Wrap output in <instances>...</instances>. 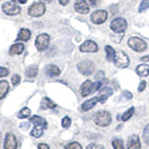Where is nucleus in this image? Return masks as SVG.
I'll return each mask as SVG.
<instances>
[{"instance_id": "3", "label": "nucleus", "mask_w": 149, "mask_h": 149, "mask_svg": "<svg viewBox=\"0 0 149 149\" xmlns=\"http://www.w3.org/2000/svg\"><path fill=\"white\" fill-rule=\"evenodd\" d=\"M95 65L93 62L90 60L82 61L77 64V70L84 76H90L93 72H94Z\"/></svg>"}, {"instance_id": "5", "label": "nucleus", "mask_w": 149, "mask_h": 149, "mask_svg": "<svg viewBox=\"0 0 149 149\" xmlns=\"http://www.w3.org/2000/svg\"><path fill=\"white\" fill-rule=\"evenodd\" d=\"M114 63L116 66L118 68H125V67L129 66L130 59L128 57V55L125 52H123V51H118L115 56Z\"/></svg>"}, {"instance_id": "22", "label": "nucleus", "mask_w": 149, "mask_h": 149, "mask_svg": "<svg viewBox=\"0 0 149 149\" xmlns=\"http://www.w3.org/2000/svg\"><path fill=\"white\" fill-rule=\"evenodd\" d=\"M30 37H31V32H30V30H28V29H25V28H23V29H21L20 32H19L18 37H17V40L28 41V40L30 39Z\"/></svg>"}, {"instance_id": "24", "label": "nucleus", "mask_w": 149, "mask_h": 149, "mask_svg": "<svg viewBox=\"0 0 149 149\" xmlns=\"http://www.w3.org/2000/svg\"><path fill=\"white\" fill-rule=\"evenodd\" d=\"M37 73H38V68L35 64L28 66L25 70V74L28 77H36L37 76Z\"/></svg>"}, {"instance_id": "12", "label": "nucleus", "mask_w": 149, "mask_h": 149, "mask_svg": "<svg viewBox=\"0 0 149 149\" xmlns=\"http://www.w3.org/2000/svg\"><path fill=\"white\" fill-rule=\"evenodd\" d=\"M74 9L77 12L81 14H87L88 12H90V8L85 0H77L74 3Z\"/></svg>"}, {"instance_id": "45", "label": "nucleus", "mask_w": 149, "mask_h": 149, "mask_svg": "<svg viewBox=\"0 0 149 149\" xmlns=\"http://www.w3.org/2000/svg\"><path fill=\"white\" fill-rule=\"evenodd\" d=\"M141 61H142V62H148V61H149V55H146V56H144V57L141 58Z\"/></svg>"}, {"instance_id": "42", "label": "nucleus", "mask_w": 149, "mask_h": 149, "mask_svg": "<svg viewBox=\"0 0 149 149\" xmlns=\"http://www.w3.org/2000/svg\"><path fill=\"white\" fill-rule=\"evenodd\" d=\"M99 1H100V0H88V2H90V4L91 5L92 7H96Z\"/></svg>"}, {"instance_id": "47", "label": "nucleus", "mask_w": 149, "mask_h": 149, "mask_svg": "<svg viewBox=\"0 0 149 149\" xmlns=\"http://www.w3.org/2000/svg\"><path fill=\"white\" fill-rule=\"evenodd\" d=\"M41 2H45V3H49L51 2V0H40Z\"/></svg>"}, {"instance_id": "1", "label": "nucleus", "mask_w": 149, "mask_h": 149, "mask_svg": "<svg viewBox=\"0 0 149 149\" xmlns=\"http://www.w3.org/2000/svg\"><path fill=\"white\" fill-rule=\"evenodd\" d=\"M93 120L96 125L100 126V127H107L111 124L112 116L109 112L107 111H99L93 116Z\"/></svg>"}, {"instance_id": "23", "label": "nucleus", "mask_w": 149, "mask_h": 149, "mask_svg": "<svg viewBox=\"0 0 149 149\" xmlns=\"http://www.w3.org/2000/svg\"><path fill=\"white\" fill-rule=\"evenodd\" d=\"M136 73L140 77H147L149 74V65L140 64L136 68Z\"/></svg>"}, {"instance_id": "19", "label": "nucleus", "mask_w": 149, "mask_h": 149, "mask_svg": "<svg viewBox=\"0 0 149 149\" xmlns=\"http://www.w3.org/2000/svg\"><path fill=\"white\" fill-rule=\"evenodd\" d=\"M54 107H56V104L49 99V98L45 97L41 100V102H40L41 109H52Z\"/></svg>"}, {"instance_id": "15", "label": "nucleus", "mask_w": 149, "mask_h": 149, "mask_svg": "<svg viewBox=\"0 0 149 149\" xmlns=\"http://www.w3.org/2000/svg\"><path fill=\"white\" fill-rule=\"evenodd\" d=\"M98 102H100L99 97H93V98H91V99L84 102L81 105V110L84 112H87L88 110H91V108H93V107L95 106V104Z\"/></svg>"}, {"instance_id": "28", "label": "nucleus", "mask_w": 149, "mask_h": 149, "mask_svg": "<svg viewBox=\"0 0 149 149\" xmlns=\"http://www.w3.org/2000/svg\"><path fill=\"white\" fill-rule=\"evenodd\" d=\"M133 112H134V107L132 106V107H130V109H128L127 111H126L122 116H121V120H122V121H127V120H129L132 116Z\"/></svg>"}, {"instance_id": "10", "label": "nucleus", "mask_w": 149, "mask_h": 149, "mask_svg": "<svg viewBox=\"0 0 149 149\" xmlns=\"http://www.w3.org/2000/svg\"><path fill=\"white\" fill-rule=\"evenodd\" d=\"M17 139L15 135L8 132L5 136V142H4V149H16L17 148Z\"/></svg>"}, {"instance_id": "25", "label": "nucleus", "mask_w": 149, "mask_h": 149, "mask_svg": "<svg viewBox=\"0 0 149 149\" xmlns=\"http://www.w3.org/2000/svg\"><path fill=\"white\" fill-rule=\"evenodd\" d=\"M29 121L31 123L34 124L35 126L42 125V126H46V127H47V121L43 118L39 116H33L32 118H30Z\"/></svg>"}, {"instance_id": "37", "label": "nucleus", "mask_w": 149, "mask_h": 149, "mask_svg": "<svg viewBox=\"0 0 149 149\" xmlns=\"http://www.w3.org/2000/svg\"><path fill=\"white\" fill-rule=\"evenodd\" d=\"M9 74V71L5 67H0V77H5Z\"/></svg>"}, {"instance_id": "32", "label": "nucleus", "mask_w": 149, "mask_h": 149, "mask_svg": "<svg viewBox=\"0 0 149 149\" xmlns=\"http://www.w3.org/2000/svg\"><path fill=\"white\" fill-rule=\"evenodd\" d=\"M149 8V0H143L139 7V12H143Z\"/></svg>"}, {"instance_id": "14", "label": "nucleus", "mask_w": 149, "mask_h": 149, "mask_svg": "<svg viewBox=\"0 0 149 149\" xmlns=\"http://www.w3.org/2000/svg\"><path fill=\"white\" fill-rule=\"evenodd\" d=\"M113 94V90H112L111 88L109 87H104L102 88V90L99 91V100H100V102L102 104H104L106 102V100L108 99V97L111 96Z\"/></svg>"}, {"instance_id": "44", "label": "nucleus", "mask_w": 149, "mask_h": 149, "mask_svg": "<svg viewBox=\"0 0 149 149\" xmlns=\"http://www.w3.org/2000/svg\"><path fill=\"white\" fill-rule=\"evenodd\" d=\"M21 129H23V130H28V128H29V124L28 123H22L20 125Z\"/></svg>"}, {"instance_id": "39", "label": "nucleus", "mask_w": 149, "mask_h": 149, "mask_svg": "<svg viewBox=\"0 0 149 149\" xmlns=\"http://www.w3.org/2000/svg\"><path fill=\"white\" fill-rule=\"evenodd\" d=\"M95 79H97V80L101 81V79H104V71H99L97 73V74L95 76Z\"/></svg>"}, {"instance_id": "33", "label": "nucleus", "mask_w": 149, "mask_h": 149, "mask_svg": "<svg viewBox=\"0 0 149 149\" xmlns=\"http://www.w3.org/2000/svg\"><path fill=\"white\" fill-rule=\"evenodd\" d=\"M102 81H96L94 83H92V85H91V93H94L98 90H100V88L102 87Z\"/></svg>"}, {"instance_id": "27", "label": "nucleus", "mask_w": 149, "mask_h": 149, "mask_svg": "<svg viewBox=\"0 0 149 149\" xmlns=\"http://www.w3.org/2000/svg\"><path fill=\"white\" fill-rule=\"evenodd\" d=\"M31 115V110L28 108V107H24L22 108L18 114V118H29Z\"/></svg>"}, {"instance_id": "41", "label": "nucleus", "mask_w": 149, "mask_h": 149, "mask_svg": "<svg viewBox=\"0 0 149 149\" xmlns=\"http://www.w3.org/2000/svg\"><path fill=\"white\" fill-rule=\"evenodd\" d=\"M38 149H49V146L46 143H39Z\"/></svg>"}, {"instance_id": "13", "label": "nucleus", "mask_w": 149, "mask_h": 149, "mask_svg": "<svg viewBox=\"0 0 149 149\" xmlns=\"http://www.w3.org/2000/svg\"><path fill=\"white\" fill-rule=\"evenodd\" d=\"M127 146H128V149H141L140 139L136 134H132L129 137Z\"/></svg>"}, {"instance_id": "46", "label": "nucleus", "mask_w": 149, "mask_h": 149, "mask_svg": "<svg viewBox=\"0 0 149 149\" xmlns=\"http://www.w3.org/2000/svg\"><path fill=\"white\" fill-rule=\"evenodd\" d=\"M59 2L63 5V6H65V5H67V3L69 2V0H59Z\"/></svg>"}, {"instance_id": "6", "label": "nucleus", "mask_w": 149, "mask_h": 149, "mask_svg": "<svg viewBox=\"0 0 149 149\" xmlns=\"http://www.w3.org/2000/svg\"><path fill=\"white\" fill-rule=\"evenodd\" d=\"M45 11H46V7L44 3L42 2L34 3L28 8V14L31 17H40L45 13Z\"/></svg>"}, {"instance_id": "16", "label": "nucleus", "mask_w": 149, "mask_h": 149, "mask_svg": "<svg viewBox=\"0 0 149 149\" xmlns=\"http://www.w3.org/2000/svg\"><path fill=\"white\" fill-rule=\"evenodd\" d=\"M45 73L49 77H58L61 74V70L54 64H49L45 68Z\"/></svg>"}, {"instance_id": "20", "label": "nucleus", "mask_w": 149, "mask_h": 149, "mask_svg": "<svg viewBox=\"0 0 149 149\" xmlns=\"http://www.w3.org/2000/svg\"><path fill=\"white\" fill-rule=\"evenodd\" d=\"M46 128H47L46 126L36 125V126H35V127H34V129L31 130L30 134L32 135L33 137H35V138H39V137L42 136V134H43V132H44V130Z\"/></svg>"}, {"instance_id": "29", "label": "nucleus", "mask_w": 149, "mask_h": 149, "mask_svg": "<svg viewBox=\"0 0 149 149\" xmlns=\"http://www.w3.org/2000/svg\"><path fill=\"white\" fill-rule=\"evenodd\" d=\"M112 146H113L114 149H125L123 141L120 139H115L114 141L112 142Z\"/></svg>"}, {"instance_id": "43", "label": "nucleus", "mask_w": 149, "mask_h": 149, "mask_svg": "<svg viewBox=\"0 0 149 149\" xmlns=\"http://www.w3.org/2000/svg\"><path fill=\"white\" fill-rule=\"evenodd\" d=\"M11 1L14 4H17V3H19V4H25L27 2V0H11Z\"/></svg>"}, {"instance_id": "11", "label": "nucleus", "mask_w": 149, "mask_h": 149, "mask_svg": "<svg viewBox=\"0 0 149 149\" xmlns=\"http://www.w3.org/2000/svg\"><path fill=\"white\" fill-rule=\"evenodd\" d=\"M79 49L82 52H96L98 50V46L94 41L87 40L80 46Z\"/></svg>"}, {"instance_id": "35", "label": "nucleus", "mask_w": 149, "mask_h": 149, "mask_svg": "<svg viewBox=\"0 0 149 149\" xmlns=\"http://www.w3.org/2000/svg\"><path fill=\"white\" fill-rule=\"evenodd\" d=\"M20 81H21V77L19 76V74H14V76L11 77V83L14 86L18 85V84L20 83Z\"/></svg>"}, {"instance_id": "30", "label": "nucleus", "mask_w": 149, "mask_h": 149, "mask_svg": "<svg viewBox=\"0 0 149 149\" xmlns=\"http://www.w3.org/2000/svg\"><path fill=\"white\" fill-rule=\"evenodd\" d=\"M143 139L144 143H146V144H149V124H147L143 129Z\"/></svg>"}, {"instance_id": "18", "label": "nucleus", "mask_w": 149, "mask_h": 149, "mask_svg": "<svg viewBox=\"0 0 149 149\" xmlns=\"http://www.w3.org/2000/svg\"><path fill=\"white\" fill-rule=\"evenodd\" d=\"M23 50H24V45L22 43H17L10 47V49H9V54L19 55V54H22Z\"/></svg>"}, {"instance_id": "36", "label": "nucleus", "mask_w": 149, "mask_h": 149, "mask_svg": "<svg viewBox=\"0 0 149 149\" xmlns=\"http://www.w3.org/2000/svg\"><path fill=\"white\" fill-rule=\"evenodd\" d=\"M87 149H104V146L98 143H90L87 146Z\"/></svg>"}, {"instance_id": "31", "label": "nucleus", "mask_w": 149, "mask_h": 149, "mask_svg": "<svg viewBox=\"0 0 149 149\" xmlns=\"http://www.w3.org/2000/svg\"><path fill=\"white\" fill-rule=\"evenodd\" d=\"M64 149H82V146L80 143H78L77 142H73L68 143L66 146L64 147Z\"/></svg>"}, {"instance_id": "17", "label": "nucleus", "mask_w": 149, "mask_h": 149, "mask_svg": "<svg viewBox=\"0 0 149 149\" xmlns=\"http://www.w3.org/2000/svg\"><path fill=\"white\" fill-rule=\"evenodd\" d=\"M91 85H92V82L91 80H86L82 84L81 88H80V92H81L82 97H87L88 95L91 94Z\"/></svg>"}, {"instance_id": "2", "label": "nucleus", "mask_w": 149, "mask_h": 149, "mask_svg": "<svg viewBox=\"0 0 149 149\" xmlns=\"http://www.w3.org/2000/svg\"><path fill=\"white\" fill-rule=\"evenodd\" d=\"M128 45L130 49L134 51H137V52H142V51L146 50L147 48L146 42L139 38L136 36H132L128 40Z\"/></svg>"}, {"instance_id": "40", "label": "nucleus", "mask_w": 149, "mask_h": 149, "mask_svg": "<svg viewBox=\"0 0 149 149\" xmlns=\"http://www.w3.org/2000/svg\"><path fill=\"white\" fill-rule=\"evenodd\" d=\"M146 87V81H141V83H140V85H139V88H138V91L140 92H142V91H144Z\"/></svg>"}, {"instance_id": "7", "label": "nucleus", "mask_w": 149, "mask_h": 149, "mask_svg": "<svg viewBox=\"0 0 149 149\" xmlns=\"http://www.w3.org/2000/svg\"><path fill=\"white\" fill-rule=\"evenodd\" d=\"M49 36L47 34H41L36 37V47L38 51H44L48 49L49 45Z\"/></svg>"}, {"instance_id": "38", "label": "nucleus", "mask_w": 149, "mask_h": 149, "mask_svg": "<svg viewBox=\"0 0 149 149\" xmlns=\"http://www.w3.org/2000/svg\"><path fill=\"white\" fill-rule=\"evenodd\" d=\"M121 96H122V98H124V100H130L132 98V94L128 91H123L122 95H121Z\"/></svg>"}, {"instance_id": "34", "label": "nucleus", "mask_w": 149, "mask_h": 149, "mask_svg": "<svg viewBox=\"0 0 149 149\" xmlns=\"http://www.w3.org/2000/svg\"><path fill=\"white\" fill-rule=\"evenodd\" d=\"M70 125H71V119H70L69 116H64L62 120V126L63 128L67 129L70 127Z\"/></svg>"}, {"instance_id": "26", "label": "nucleus", "mask_w": 149, "mask_h": 149, "mask_svg": "<svg viewBox=\"0 0 149 149\" xmlns=\"http://www.w3.org/2000/svg\"><path fill=\"white\" fill-rule=\"evenodd\" d=\"M105 52H106V58L109 62H114L116 51L111 46H105Z\"/></svg>"}, {"instance_id": "8", "label": "nucleus", "mask_w": 149, "mask_h": 149, "mask_svg": "<svg viewBox=\"0 0 149 149\" xmlns=\"http://www.w3.org/2000/svg\"><path fill=\"white\" fill-rule=\"evenodd\" d=\"M107 16L108 15H107V12L105 10L100 9V10H96L91 14V20L95 24H102L106 21Z\"/></svg>"}, {"instance_id": "9", "label": "nucleus", "mask_w": 149, "mask_h": 149, "mask_svg": "<svg viewBox=\"0 0 149 149\" xmlns=\"http://www.w3.org/2000/svg\"><path fill=\"white\" fill-rule=\"evenodd\" d=\"M2 10L8 14V15H17L21 12V8L17 6L16 4H12L10 2H6L3 4L2 6Z\"/></svg>"}, {"instance_id": "21", "label": "nucleus", "mask_w": 149, "mask_h": 149, "mask_svg": "<svg viewBox=\"0 0 149 149\" xmlns=\"http://www.w3.org/2000/svg\"><path fill=\"white\" fill-rule=\"evenodd\" d=\"M9 90V85L7 80H0V100L6 97Z\"/></svg>"}, {"instance_id": "4", "label": "nucleus", "mask_w": 149, "mask_h": 149, "mask_svg": "<svg viewBox=\"0 0 149 149\" xmlns=\"http://www.w3.org/2000/svg\"><path fill=\"white\" fill-rule=\"evenodd\" d=\"M127 21L123 18H116L111 22V29L113 30L116 34H123V32L127 29Z\"/></svg>"}]
</instances>
